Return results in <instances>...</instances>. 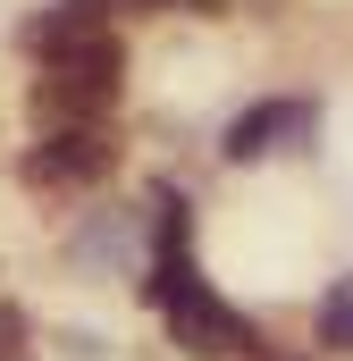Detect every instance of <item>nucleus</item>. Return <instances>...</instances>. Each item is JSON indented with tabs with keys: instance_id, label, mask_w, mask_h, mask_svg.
I'll return each mask as SVG.
<instances>
[{
	"instance_id": "f03ea898",
	"label": "nucleus",
	"mask_w": 353,
	"mask_h": 361,
	"mask_svg": "<svg viewBox=\"0 0 353 361\" xmlns=\"http://www.w3.org/2000/svg\"><path fill=\"white\" fill-rule=\"evenodd\" d=\"M118 76H126V42L109 25H92V34L59 42V51H42V85H34L42 126H101V109L118 101Z\"/></svg>"
},
{
	"instance_id": "7ed1b4c3",
	"label": "nucleus",
	"mask_w": 353,
	"mask_h": 361,
	"mask_svg": "<svg viewBox=\"0 0 353 361\" xmlns=\"http://www.w3.org/2000/svg\"><path fill=\"white\" fill-rule=\"evenodd\" d=\"M118 169V143L101 126H42V143L25 152V185L42 193H76V185H101Z\"/></svg>"
},
{
	"instance_id": "423d86ee",
	"label": "nucleus",
	"mask_w": 353,
	"mask_h": 361,
	"mask_svg": "<svg viewBox=\"0 0 353 361\" xmlns=\"http://www.w3.org/2000/svg\"><path fill=\"white\" fill-rule=\"evenodd\" d=\"M311 328H320V345H328V353H353V277H337V286L320 294Z\"/></svg>"
},
{
	"instance_id": "f257e3e1",
	"label": "nucleus",
	"mask_w": 353,
	"mask_h": 361,
	"mask_svg": "<svg viewBox=\"0 0 353 361\" xmlns=\"http://www.w3.org/2000/svg\"><path fill=\"white\" fill-rule=\"evenodd\" d=\"M143 294L160 302L176 353H193V361H236V353H253V319L202 286L193 244H152V277H143Z\"/></svg>"
},
{
	"instance_id": "39448f33",
	"label": "nucleus",
	"mask_w": 353,
	"mask_h": 361,
	"mask_svg": "<svg viewBox=\"0 0 353 361\" xmlns=\"http://www.w3.org/2000/svg\"><path fill=\"white\" fill-rule=\"evenodd\" d=\"M135 244H143V210H92L85 227L68 235V261L85 277H126Z\"/></svg>"
},
{
	"instance_id": "20e7f679",
	"label": "nucleus",
	"mask_w": 353,
	"mask_h": 361,
	"mask_svg": "<svg viewBox=\"0 0 353 361\" xmlns=\"http://www.w3.org/2000/svg\"><path fill=\"white\" fill-rule=\"evenodd\" d=\"M311 126H320V109L277 92V101H253V109H244V118L219 135V152L244 169V160H269V152H303V143H311Z\"/></svg>"
},
{
	"instance_id": "0eeeda50",
	"label": "nucleus",
	"mask_w": 353,
	"mask_h": 361,
	"mask_svg": "<svg viewBox=\"0 0 353 361\" xmlns=\"http://www.w3.org/2000/svg\"><path fill=\"white\" fill-rule=\"evenodd\" d=\"M0 361H34V319L17 302H0Z\"/></svg>"
}]
</instances>
